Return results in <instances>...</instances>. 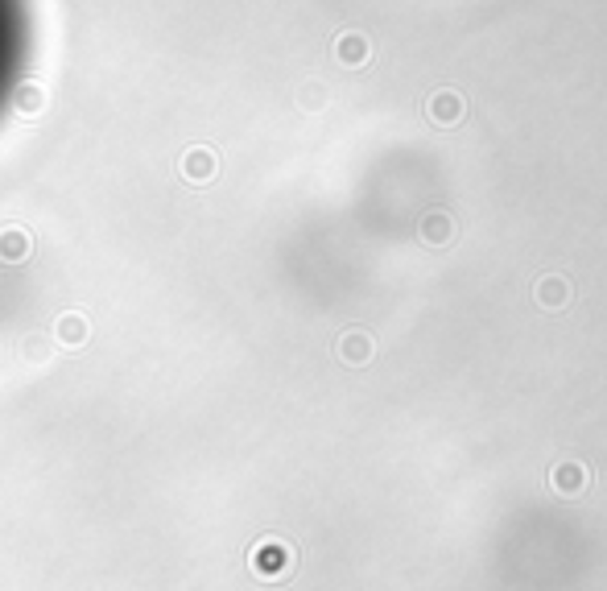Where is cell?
I'll return each instance as SVG.
<instances>
[{"instance_id":"2","label":"cell","mask_w":607,"mask_h":591,"mask_svg":"<svg viewBox=\"0 0 607 591\" xmlns=\"http://www.w3.org/2000/svg\"><path fill=\"white\" fill-rule=\"evenodd\" d=\"M430 121L434 124H442V129H450V124H458L463 121V95L458 92H434L430 95Z\"/></svg>"},{"instance_id":"4","label":"cell","mask_w":607,"mask_h":591,"mask_svg":"<svg viewBox=\"0 0 607 591\" xmlns=\"http://www.w3.org/2000/svg\"><path fill=\"white\" fill-rule=\"evenodd\" d=\"M554 489H558L562 492V497H574V492H583V489H587V468H579V463H562V468L558 471H554Z\"/></svg>"},{"instance_id":"3","label":"cell","mask_w":607,"mask_h":591,"mask_svg":"<svg viewBox=\"0 0 607 591\" xmlns=\"http://www.w3.org/2000/svg\"><path fill=\"white\" fill-rule=\"evenodd\" d=\"M455 236H458V228H455V219H450L447 211H430V216L421 219V240H426V245L442 248V245H450Z\"/></svg>"},{"instance_id":"1","label":"cell","mask_w":607,"mask_h":591,"mask_svg":"<svg viewBox=\"0 0 607 591\" xmlns=\"http://www.w3.org/2000/svg\"><path fill=\"white\" fill-rule=\"evenodd\" d=\"M29 46H34L29 0H0V116H5L13 92L25 79Z\"/></svg>"},{"instance_id":"5","label":"cell","mask_w":607,"mask_h":591,"mask_svg":"<svg viewBox=\"0 0 607 591\" xmlns=\"http://www.w3.org/2000/svg\"><path fill=\"white\" fill-rule=\"evenodd\" d=\"M566 298H570V286H566V277H558V273H550V277H542V282H537V302H542V306H550V310H562V306H566Z\"/></svg>"},{"instance_id":"6","label":"cell","mask_w":607,"mask_h":591,"mask_svg":"<svg viewBox=\"0 0 607 591\" xmlns=\"http://www.w3.org/2000/svg\"><path fill=\"white\" fill-rule=\"evenodd\" d=\"M364 38H347L343 42V54H347V63H364Z\"/></svg>"}]
</instances>
